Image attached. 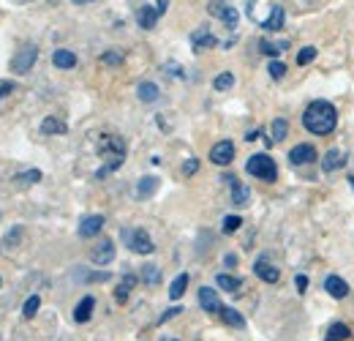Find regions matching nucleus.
I'll return each instance as SVG.
<instances>
[{
	"mask_svg": "<svg viewBox=\"0 0 354 341\" xmlns=\"http://www.w3.org/2000/svg\"><path fill=\"white\" fill-rule=\"evenodd\" d=\"M349 183H352V189H354V177H352V180H349Z\"/></svg>",
	"mask_w": 354,
	"mask_h": 341,
	"instance_id": "48",
	"label": "nucleus"
},
{
	"mask_svg": "<svg viewBox=\"0 0 354 341\" xmlns=\"http://www.w3.org/2000/svg\"><path fill=\"white\" fill-rule=\"evenodd\" d=\"M39 306H41V300H39V295H30V298L25 300V308H22V314H25V317L30 320V317H36Z\"/></svg>",
	"mask_w": 354,
	"mask_h": 341,
	"instance_id": "32",
	"label": "nucleus"
},
{
	"mask_svg": "<svg viewBox=\"0 0 354 341\" xmlns=\"http://www.w3.org/2000/svg\"><path fill=\"white\" fill-rule=\"evenodd\" d=\"M175 314H180V306H175V308H169L167 314H161V322H167V320H172Z\"/></svg>",
	"mask_w": 354,
	"mask_h": 341,
	"instance_id": "44",
	"label": "nucleus"
},
{
	"mask_svg": "<svg viewBox=\"0 0 354 341\" xmlns=\"http://www.w3.org/2000/svg\"><path fill=\"white\" fill-rule=\"evenodd\" d=\"M136 96H139L142 101H147V104H150V101H156V98L161 96V90L153 85V82H142V85L136 87Z\"/></svg>",
	"mask_w": 354,
	"mask_h": 341,
	"instance_id": "23",
	"label": "nucleus"
},
{
	"mask_svg": "<svg viewBox=\"0 0 354 341\" xmlns=\"http://www.w3.org/2000/svg\"><path fill=\"white\" fill-rule=\"evenodd\" d=\"M196 170H199V161H196V159H191V161L183 164V175H194Z\"/></svg>",
	"mask_w": 354,
	"mask_h": 341,
	"instance_id": "39",
	"label": "nucleus"
},
{
	"mask_svg": "<svg viewBox=\"0 0 354 341\" xmlns=\"http://www.w3.org/2000/svg\"><path fill=\"white\" fill-rule=\"evenodd\" d=\"M52 63H55L57 69L68 71V69H74V66H77V55H74V52H68V49H57V52L52 55Z\"/></svg>",
	"mask_w": 354,
	"mask_h": 341,
	"instance_id": "15",
	"label": "nucleus"
},
{
	"mask_svg": "<svg viewBox=\"0 0 354 341\" xmlns=\"http://www.w3.org/2000/svg\"><path fill=\"white\" fill-rule=\"evenodd\" d=\"M335 123H338V112H335V107L330 101H313L303 112V126L308 128L310 134H316V137L333 134Z\"/></svg>",
	"mask_w": 354,
	"mask_h": 341,
	"instance_id": "1",
	"label": "nucleus"
},
{
	"mask_svg": "<svg viewBox=\"0 0 354 341\" xmlns=\"http://www.w3.org/2000/svg\"><path fill=\"white\" fill-rule=\"evenodd\" d=\"M36 58H39V49H36V44H22L17 52H14V58H11V71L14 74H28L30 69H33V63H36Z\"/></svg>",
	"mask_w": 354,
	"mask_h": 341,
	"instance_id": "3",
	"label": "nucleus"
},
{
	"mask_svg": "<svg viewBox=\"0 0 354 341\" xmlns=\"http://www.w3.org/2000/svg\"><path fill=\"white\" fill-rule=\"evenodd\" d=\"M142 276H145V281H147L150 287H156V284L161 281V273H158V268H156V265H145Z\"/></svg>",
	"mask_w": 354,
	"mask_h": 341,
	"instance_id": "30",
	"label": "nucleus"
},
{
	"mask_svg": "<svg viewBox=\"0 0 354 341\" xmlns=\"http://www.w3.org/2000/svg\"><path fill=\"white\" fill-rule=\"evenodd\" d=\"M199 303H202V308L210 311V314L221 311V300L216 295V290H210V287H202V290H199Z\"/></svg>",
	"mask_w": 354,
	"mask_h": 341,
	"instance_id": "11",
	"label": "nucleus"
},
{
	"mask_svg": "<svg viewBox=\"0 0 354 341\" xmlns=\"http://www.w3.org/2000/svg\"><path fill=\"white\" fill-rule=\"evenodd\" d=\"M41 131L44 134H66V123L57 121V118H46L44 123H41Z\"/></svg>",
	"mask_w": 354,
	"mask_h": 341,
	"instance_id": "27",
	"label": "nucleus"
},
{
	"mask_svg": "<svg viewBox=\"0 0 354 341\" xmlns=\"http://www.w3.org/2000/svg\"><path fill=\"white\" fill-rule=\"evenodd\" d=\"M98 153L106 159V164L95 172V175H98V177H106L109 172H115L126 161V142H123L120 137H115V134H101V139H98Z\"/></svg>",
	"mask_w": 354,
	"mask_h": 341,
	"instance_id": "2",
	"label": "nucleus"
},
{
	"mask_svg": "<svg viewBox=\"0 0 354 341\" xmlns=\"http://www.w3.org/2000/svg\"><path fill=\"white\" fill-rule=\"evenodd\" d=\"M286 134H289V123H286L283 118H278V121H272V139H275V142H281V139H286Z\"/></svg>",
	"mask_w": 354,
	"mask_h": 341,
	"instance_id": "29",
	"label": "nucleus"
},
{
	"mask_svg": "<svg viewBox=\"0 0 354 341\" xmlns=\"http://www.w3.org/2000/svg\"><path fill=\"white\" fill-rule=\"evenodd\" d=\"M101 227H104V216H88V218H82V224H80V235H82V238H95V235L101 232Z\"/></svg>",
	"mask_w": 354,
	"mask_h": 341,
	"instance_id": "14",
	"label": "nucleus"
},
{
	"mask_svg": "<svg viewBox=\"0 0 354 341\" xmlns=\"http://www.w3.org/2000/svg\"><path fill=\"white\" fill-rule=\"evenodd\" d=\"M22 238H25V227H11V229L6 232V238H3V252L17 249V246L22 243Z\"/></svg>",
	"mask_w": 354,
	"mask_h": 341,
	"instance_id": "18",
	"label": "nucleus"
},
{
	"mask_svg": "<svg viewBox=\"0 0 354 341\" xmlns=\"http://www.w3.org/2000/svg\"><path fill=\"white\" fill-rule=\"evenodd\" d=\"M218 314H221L223 322H226V325H232V328H243V325H245V320H243V317H240L234 308H221Z\"/></svg>",
	"mask_w": 354,
	"mask_h": 341,
	"instance_id": "25",
	"label": "nucleus"
},
{
	"mask_svg": "<svg viewBox=\"0 0 354 341\" xmlns=\"http://www.w3.org/2000/svg\"><path fill=\"white\" fill-rule=\"evenodd\" d=\"M133 284H136V276H133V273L123 276V284L115 290V300H118V303H126V300H129V292L133 290Z\"/></svg>",
	"mask_w": 354,
	"mask_h": 341,
	"instance_id": "22",
	"label": "nucleus"
},
{
	"mask_svg": "<svg viewBox=\"0 0 354 341\" xmlns=\"http://www.w3.org/2000/svg\"><path fill=\"white\" fill-rule=\"evenodd\" d=\"M254 273L267 281V284H275L278 279H281V270L275 268V262H270V256H259L257 262H254Z\"/></svg>",
	"mask_w": 354,
	"mask_h": 341,
	"instance_id": "6",
	"label": "nucleus"
},
{
	"mask_svg": "<svg viewBox=\"0 0 354 341\" xmlns=\"http://www.w3.org/2000/svg\"><path fill=\"white\" fill-rule=\"evenodd\" d=\"M194 49H196V52H199V49H202V46H213V44H216V36H213V33H196V36H194Z\"/></svg>",
	"mask_w": 354,
	"mask_h": 341,
	"instance_id": "34",
	"label": "nucleus"
},
{
	"mask_svg": "<svg viewBox=\"0 0 354 341\" xmlns=\"http://www.w3.org/2000/svg\"><path fill=\"white\" fill-rule=\"evenodd\" d=\"M158 8H153V6H142L139 8V25L145 28V30H150V28H156V19H158Z\"/></svg>",
	"mask_w": 354,
	"mask_h": 341,
	"instance_id": "17",
	"label": "nucleus"
},
{
	"mask_svg": "<svg viewBox=\"0 0 354 341\" xmlns=\"http://www.w3.org/2000/svg\"><path fill=\"white\" fill-rule=\"evenodd\" d=\"M232 159H234V145L229 139H221V142L213 145V150H210V161L213 164L226 167V164H232Z\"/></svg>",
	"mask_w": 354,
	"mask_h": 341,
	"instance_id": "7",
	"label": "nucleus"
},
{
	"mask_svg": "<svg viewBox=\"0 0 354 341\" xmlns=\"http://www.w3.org/2000/svg\"><path fill=\"white\" fill-rule=\"evenodd\" d=\"M344 164H346V153H344V150H330V153H324V159H322V170L324 172L341 170Z\"/></svg>",
	"mask_w": 354,
	"mask_h": 341,
	"instance_id": "13",
	"label": "nucleus"
},
{
	"mask_svg": "<svg viewBox=\"0 0 354 341\" xmlns=\"http://www.w3.org/2000/svg\"><path fill=\"white\" fill-rule=\"evenodd\" d=\"M123 241H126V246L131 249L133 254H142V256H147V254H153V241H150V235L145 232V229H126L123 232Z\"/></svg>",
	"mask_w": 354,
	"mask_h": 341,
	"instance_id": "5",
	"label": "nucleus"
},
{
	"mask_svg": "<svg viewBox=\"0 0 354 341\" xmlns=\"http://www.w3.org/2000/svg\"><path fill=\"white\" fill-rule=\"evenodd\" d=\"M207 8H210V14H221V11H223V0H210V6H207Z\"/></svg>",
	"mask_w": 354,
	"mask_h": 341,
	"instance_id": "41",
	"label": "nucleus"
},
{
	"mask_svg": "<svg viewBox=\"0 0 354 341\" xmlns=\"http://www.w3.org/2000/svg\"><path fill=\"white\" fill-rule=\"evenodd\" d=\"M267 71H270V77H272V80H281V77L286 74V66H283L281 60H275V58H272V60H270V66H267Z\"/></svg>",
	"mask_w": 354,
	"mask_h": 341,
	"instance_id": "35",
	"label": "nucleus"
},
{
	"mask_svg": "<svg viewBox=\"0 0 354 341\" xmlns=\"http://www.w3.org/2000/svg\"><path fill=\"white\" fill-rule=\"evenodd\" d=\"M185 287H188V273H180L175 281H172V287H169V298L177 300L185 292Z\"/></svg>",
	"mask_w": 354,
	"mask_h": 341,
	"instance_id": "26",
	"label": "nucleus"
},
{
	"mask_svg": "<svg viewBox=\"0 0 354 341\" xmlns=\"http://www.w3.org/2000/svg\"><path fill=\"white\" fill-rule=\"evenodd\" d=\"M349 325H344V322H333L330 328H327V333H324V339L327 341H346L349 339Z\"/></svg>",
	"mask_w": 354,
	"mask_h": 341,
	"instance_id": "19",
	"label": "nucleus"
},
{
	"mask_svg": "<svg viewBox=\"0 0 354 341\" xmlns=\"http://www.w3.org/2000/svg\"><path fill=\"white\" fill-rule=\"evenodd\" d=\"M11 90H14V85H11V82H6V80H3V82H0V98H3V96H8V93H11Z\"/></svg>",
	"mask_w": 354,
	"mask_h": 341,
	"instance_id": "43",
	"label": "nucleus"
},
{
	"mask_svg": "<svg viewBox=\"0 0 354 341\" xmlns=\"http://www.w3.org/2000/svg\"><path fill=\"white\" fill-rule=\"evenodd\" d=\"M90 259H93V265H109L115 259V243L106 241V238H101L95 243V249L90 252Z\"/></svg>",
	"mask_w": 354,
	"mask_h": 341,
	"instance_id": "8",
	"label": "nucleus"
},
{
	"mask_svg": "<svg viewBox=\"0 0 354 341\" xmlns=\"http://www.w3.org/2000/svg\"><path fill=\"white\" fill-rule=\"evenodd\" d=\"M232 85H234V77H232L229 71L218 74V77H216V82H213V87H216V90H229Z\"/></svg>",
	"mask_w": 354,
	"mask_h": 341,
	"instance_id": "36",
	"label": "nucleus"
},
{
	"mask_svg": "<svg viewBox=\"0 0 354 341\" xmlns=\"http://www.w3.org/2000/svg\"><path fill=\"white\" fill-rule=\"evenodd\" d=\"M77 3H90V0H77Z\"/></svg>",
	"mask_w": 354,
	"mask_h": 341,
	"instance_id": "47",
	"label": "nucleus"
},
{
	"mask_svg": "<svg viewBox=\"0 0 354 341\" xmlns=\"http://www.w3.org/2000/svg\"><path fill=\"white\" fill-rule=\"evenodd\" d=\"M167 6H169V0H158V6H156V8L164 14V11H167Z\"/></svg>",
	"mask_w": 354,
	"mask_h": 341,
	"instance_id": "46",
	"label": "nucleus"
},
{
	"mask_svg": "<svg viewBox=\"0 0 354 341\" xmlns=\"http://www.w3.org/2000/svg\"><path fill=\"white\" fill-rule=\"evenodd\" d=\"M19 3H28V0H19Z\"/></svg>",
	"mask_w": 354,
	"mask_h": 341,
	"instance_id": "49",
	"label": "nucleus"
},
{
	"mask_svg": "<svg viewBox=\"0 0 354 341\" xmlns=\"http://www.w3.org/2000/svg\"><path fill=\"white\" fill-rule=\"evenodd\" d=\"M218 17L223 19V25H226V28H234V25H237V19H240V14H237V8H234V6H223V11L218 14Z\"/></svg>",
	"mask_w": 354,
	"mask_h": 341,
	"instance_id": "28",
	"label": "nucleus"
},
{
	"mask_svg": "<svg viewBox=\"0 0 354 341\" xmlns=\"http://www.w3.org/2000/svg\"><path fill=\"white\" fill-rule=\"evenodd\" d=\"M324 290H327V295L335 300L346 298L349 295V284L341 279V276H327V281H324Z\"/></svg>",
	"mask_w": 354,
	"mask_h": 341,
	"instance_id": "10",
	"label": "nucleus"
},
{
	"mask_svg": "<svg viewBox=\"0 0 354 341\" xmlns=\"http://www.w3.org/2000/svg\"><path fill=\"white\" fill-rule=\"evenodd\" d=\"M289 161H292L295 167H303V164L316 161V148H313V145H297V148H292V150H289Z\"/></svg>",
	"mask_w": 354,
	"mask_h": 341,
	"instance_id": "9",
	"label": "nucleus"
},
{
	"mask_svg": "<svg viewBox=\"0 0 354 341\" xmlns=\"http://www.w3.org/2000/svg\"><path fill=\"white\" fill-rule=\"evenodd\" d=\"M216 284L221 287V290H226V292H240V279L237 276H229V273H221L218 279H216Z\"/></svg>",
	"mask_w": 354,
	"mask_h": 341,
	"instance_id": "24",
	"label": "nucleus"
},
{
	"mask_svg": "<svg viewBox=\"0 0 354 341\" xmlns=\"http://www.w3.org/2000/svg\"><path fill=\"white\" fill-rule=\"evenodd\" d=\"M101 60H104V63H120L123 58H120V55H115V52H106V55H104Z\"/></svg>",
	"mask_w": 354,
	"mask_h": 341,
	"instance_id": "42",
	"label": "nucleus"
},
{
	"mask_svg": "<svg viewBox=\"0 0 354 341\" xmlns=\"http://www.w3.org/2000/svg\"><path fill=\"white\" fill-rule=\"evenodd\" d=\"M262 28H265V30H281V28H283V8H281V6H275V8L270 11V17L262 22Z\"/></svg>",
	"mask_w": 354,
	"mask_h": 341,
	"instance_id": "20",
	"label": "nucleus"
},
{
	"mask_svg": "<svg viewBox=\"0 0 354 341\" xmlns=\"http://www.w3.org/2000/svg\"><path fill=\"white\" fill-rule=\"evenodd\" d=\"M39 180H41V172H39V170L22 172V175L17 177V183H22V186H25V183H39Z\"/></svg>",
	"mask_w": 354,
	"mask_h": 341,
	"instance_id": "38",
	"label": "nucleus"
},
{
	"mask_svg": "<svg viewBox=\"0 0 354 341\" xmlns=\"http://www.w3.org/2000/svg\"><path fill=\"white\" fill-rule=\"evenodd\" d=\"M223 265H226V268H234V265H237V256L226 254V256H223Z\"/></svg>",
	"mask_w": 354,
	"mask_h": 341,
	"instance_id": "45",
	"label": "nucleus"
},
{
	"mask_svg": "<svg viewBox=\"0 0 354 341\" xmlns=\"http://www.w3.org/2000/svg\"><path fill=\"white\" fill-rule=\"evenodd\" d=\"M156 189H158V177L147 175V177L139 180V186H136V197H139V200H147V197L156 194Z\"/></svg>",
	"mask_w": 354,
	"mask_h": 341,
	"instance_id": "16",
	"label": "nucleus"
},
{
	"mask_svg": "<svg viewBox=\"0 0 354 341\" xmlns=\"http://www.w3.org/2000/svg\"><path fill=\"white\" fill-rule=\"evenodd\" d=\"M245 170L251 172L254 177H259V180H275V175H278L275 161H272L267 153H257V156H251V159H248V164H245Z\"/></svg>",
	"mask_w": 354,
	"mask_h": 341,
	"instance_id": "4",
	"label": "nucleus"
},
{
	"mask_svg": "<svg viewBox=\"0 0 354 341\" xmlns=\"http://www.w3.org/2000/svg\"><path fill=\"white\" fill-rule=\"evenodd\" d=\"M313 58H316V46H306V49H300V52H297V66H308Z\"/></svg>",
	"mask_w": 354,
	"mask_h": 341,
	"instance_id": "37",
	"label": "nucleus"
},
{
	"mask_svg": "<svg viewBox=\"0 0 354 341\" xmlns=\"http://www.w3.org/2000/svg\"><path fill=\"white\" fill-rule=\"evenodd\" d=\"M93 306H95V300L90 298H82L80 300V306H77V308H74V320H77V322H88L90 320V314H93Z\"/></svg>",
	"mask_w": 354,
	"mask_h": 341,
	"instance_id": "21",
	"label": "nucleus"
},
{
	"mask_svg": "<svg viewBox=\"0 0 354 341\" xmlns=\"http://www.w3.org/2000/svg\"><path fill=\"white\" fill-rule=\"evenodd\" d=\"M295 284H297V292H306V290H308V279H306V276H297Z\"/></svg>",
	"mask_w": 354,
	"mask_h": 341,
	"instance_id": "40",
	"label": "nucleus"
},
{
	"mask_svg": "<svg viewBox=\"0 0 354 341\" xmlns=\"http://www.w3.org/2000/svg\"><path fill=\"white\" fill-rule=\"evenodd\" d=\"M226 183L232 186V202H234V205H245L248 197H251V194H248V186H243V183H240L237 177H232V175H226Z\"/></svg>",
	"mask_w": 354,
	"mask_h": 341,
	"instance_id": "12",
	"label": "nucleus"
},
{
	"mask_svg": "<svg viewBox=\"0 0 354 341\" xmlns=\"http://www.w3.org/2000/svg\"><path fill=\"white\" fill-rule=\"evenodd\" d=\"M286 46H289V44H286V42H278V44H272V42H262V46H259V49H262L265 55H270V58H275V55H278V52H283Z\"/></svg>",
	"mask_w": 354,
	"mask_h": 341,
	"instance_id": "31",
	"label": "nucleus"
},
{
	"mask_svg": "<svg viewBox=\"0 0 354 341\" xmlns=\"http://www.w3.org/2000/svg\"><path fill=\"white\" fill-rule=\"evenodd\" d=\"M240 224H243V218H240V216H226L221 229L226 232V235H232V232H237V229H240Z\"/></svg>",
	"mask_w": 354,
	"mask_h": 341,
	"instance_id": "33",
	"label": "nucleus"
}]
</instances>
